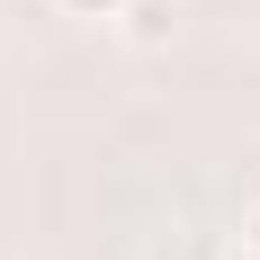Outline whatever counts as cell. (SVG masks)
<instances>
[{
	"mask_svg": "<svg viewBox=\"0 0 260 260\" xmlns=\"http://www.w3.org/2000/svg\"><path fill=\"white\" fill-rule=\"evenodd\" d=\"M117 27H126L135 45H161V36H171V0H135V9H126Z\"/></svg>",
	"mask_w": 260,
	"mask_h": 260,
	"instance_id": "1",
	"label": "cell"
},
{
	"mask_svg": "<svg viewBox=\"0 0 260 260\" xmlns=\"http://www.w3.org/2000/svg\"><path fill=\"white\" fill-rule=\"evenodd\" d=\"M242 251H251V260H260V207H251V215H242Z\"/></svg>",
	"mask_w": 260,
	"mask_h": 260,
	"instance_id": "3",
	"label": "cell"
},
{
	"mask_svg": "<svg viewBox=\"0 0 260 260\" xmlns=\"http://www.w3.org/2000/svg\"><path fill=\"white\" fill-rule=\"evenodd\" d=\"M54 9H72V18H126L135 0H54Z\"/></svg>",
	"mask_w": 260,
	"mask_h": 260,
	"instance_id": "2",
	"label": "cell"
}]
</instances>
